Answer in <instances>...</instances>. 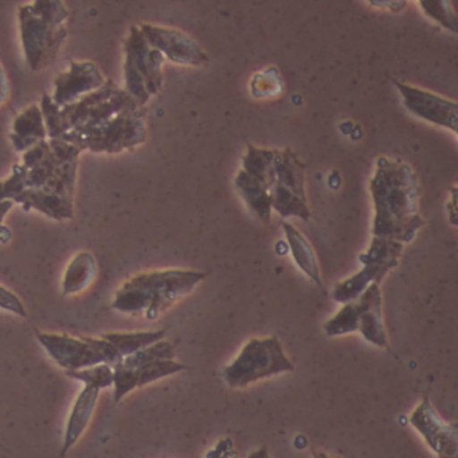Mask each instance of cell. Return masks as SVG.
<instances>
[{"label":"cell","instance_id":"obj_1","mask_svg":"<svg viewBox=\"0 0 458 458\" xmlns=\"http://www.w3.org/2000/svg\"><path fill=\"white\" fill-rule=\"evenodd\" d=\"M369 192L375 208L374 237L402 245L411 242L418 230L426 225L418 214L420 187L414 170L402 160L377 157Z\"/></svg>","mask_w":458,"mask_h":458},{"label":"cell","instance_id":"obj_2","mask_svg":"<svg viewBox=\"0 0 458 458\" xmlns=\"http://www.w3.org/2000/svg\"><path fill=\"white\" fill-rule=\"evenodd\" d=\"M205 277V273L190 269L139 273L116 292L112 308L128 315L143 316L147 320H157L179 300L191 293Z\"/></svg>","mask_w":458,"mask_h":458},{"label":"cell","instance_id":"obj_3","mask_svg":"<svg viewBox=\"0 0 458 458\" xmlns=\"http://www.w3.org/2000/svg\"><path fill=\"white\" fill-rule=\"evenodd\" d=\"M21 38L26 61L33 72L53 63L68 37L69 12L60 0H37L20 7Z\"/></svg>","mask_w":458,"mask_h":458},{"label":"cell","instance_id":"obj_4","mask_svg":"<svg viewBox=\"0 0 458 458\" xmlns=\"http://www.w3.org/2000/svg\"><path fill=\"white\" fill-rule=\"evenodd\" d=\"M146 106L125 109L114 119L90 130L71 131L60 140L79 147L81 151L120 154L133 149L146 141Z\"/></svg>","mask_w":458,"mask_h":458},{"label":"cell","instance_id":"obj_5","mask_svg":"<svg viewBox=\"0 0 458 458\" xmlns=\"http://www.w3.org/2000/svg\"><path fill=\"white\" fill-rule=\"evenodd\" d=\"M292 371H294V364L280 340L269 336L249 340L237 358L225 367L222 377L229 387L243 388L259 380Z\"/></svg>","mask_w":458,"mask_h":458},{"label":"cell","instance_id":"obj_6","mask_svg":"<svg viewBox=\"0 0 458 458\" xmlns=\"http://www.w3.org/2000/svg\"><path fill=\"white\" fill-rule=\"evenodd\" d=\"M125 92L132 96L139 106H146L151 96L163 87L162 66L165 58L162 53L147 44L140 29L132 26L124 44Z\"/></svg>","mask_w":458,"mask_h":458},{"label":"cell","instance_id":"obj_7","mask_svg":"<svg viewBox=\"0 0 458 458\" xmlns=\"http://www.w3.org/2000/svg\"><path fill=\"white\" fill-rule=\"evenodd\" d=\"M410 423L438 458H458L457 423H446L437 414L428 395L410 415Z\"/></svg>","mask_w":458,"mask_h":458},{"label":"cell","instance_id":"obj_8","mask_svg":"<svg viewBox=\"0 0 458 458\" xmlns=\"http://www.w3.org/2000/svg\"><path fill=\"white\" fill-rule=\"evenodd\" d=\"M36 337L50 358L65 372L79 371L104 363L103 356L84 337L77 339L71 335L41 331H36Z\"/></svg>","mask_w":458,"mask_h":458},{"label":"cell","instance_id":"obj_9","mask_svg":"<svg viewBox=\"0 0 458 458\" xmlns=\"http://www.w3.org/2000/svg\"><path fill=\"white\" fill-rule=\"evenodd\" d=\"M394 85L398 88L407 111L425 122L447 128L453 133H457L458 106L455 101L447 100L428 90L402 84V82L394 81Z\"/></svg>","mask_w":458,"mask_h":458},{"label":"cell","instance_id":"obj_10","mask_svg":"<svg viewBox=\"0 0 458 458\" xmlns=\"http://www.w3.org/2000/svg\"><path fill=\"white\" fill-rule=\"evenodd\" d=\"M139 29L147 44L173 63L179 65L200 66L210 60L202 47L182 31L148 23H144Z\"/></svg>","mask_w":458,"mask_h":458},{"label":"cell","instance_id":"obj_11","mask_svg":"<svg viewBox=\"0 0 458 458\" xmlns=\"http://www.w3.org/2000/svg\"><path fill=\"white\" fill-rule=\"evenodd\" d=\"M106 77L95 64L72 61L71 71L61 73L55 80V95L52 100L60 108L76 103L88 93L95 92L106 85Z\"/></svg>","mask_w":458,"mask_h":458},{"label":"cell","instance_id":"obj_12","mask_svg":"<svg viewBox=\"0 0 458 458\" xmlns=\"http://www.w3.org/2000/svg\"><path fill=\"white\" fill-rule=\"evenodd\" d=\"M359 329L364 340L379 348L388 347L383 320L382 292L379 284H371L358 300Z\"/></svg>","mask_w":458,"mask_h":458},{"label":"cell","instance_id":"obj_13","mask_svg":"<svg viewBox=\"0 0 458 458\" xmlns=\"http://www.w3.org/2000/svg\"><path fill=\"white\" fill-rule=\"evenodd\" d=\"M363 267L355 275L340 281L332 292L335 301L340 304L355 301L371 284H380L388 272L398 267V262L379 261V259L359 257Z\"/></svg>","mask_w":458,"mask_h":458},{"label":"cell","instance_id":"obj_14","mask_svg":"<svg viewBox=\"0 0 458 458\" xmlns=\"http://www.w3.org/2000/svg\"><path fill=\"white\" fill-rule=\"evenodd\" d=\"M100 393V388L85 385L80 395L77 396L66 425L65 439L61 450L63 457L77 444L89 426Z\"/></svg>","mask_w":458,"mask_h":458},{"label":"cell","instance_id":"obj_15","mask_svg":"<svg viewBox=\"0 0 458 458\" xmlns=\"http://www.w3.org/2000/svg\"><path fill=\"white\" fill-rule=\"evenodd\" d=\"M73 202L74 199L72 198L63 197L44 189H26L14 200V203L22 205L26 211L34 208L58 222L74 218Z\"/></svg>","mask_w":458,"mask_h":458},{"label":"cell","instance_id":"obj_16","mask_svg":"<svg viewBox=\"0 0 458 458\" xmlns=\"http://www.w3.org/2000/svg\"><path fill=\"white\" fill-rule=\"evenodd\" d=\"M305 168L307 165L300 162L297 155L292 149L277 151L272 171H270V182L273 184L285 187L289 191L296 194L301 199L307 200L305 195ZM270 186V187H272Z\"/></svg>","mask_w":458,"mask_h":458},{"label":"cell","instance_id":"obj_17","mask_svg":"<svg viewBox=\"0 0 458 458\" xmlns=\"http://www.w3.org/2000/svg\"><path fill=\"white\" fill-rule=\"evenodd\" d=\"M117 89V85L114 84V80H108L100 89L95 92L88 93L84 98H80L76 103L71 106H64L60 109L61 127H63L64 135L71 132V131L80 130L84 127L87 123L88 117L92 114L93 109L98 104L106 101V98L114 95V90Z\"/></svg>","mask_w":458,"mask_h":458},{"label":"cell","instance_id":"obj_18","mask_svg":"<svg viewBox=\"0 0 458 458\" xmlns=\"http://www.w3.org/2000/svg\"><path fill=\"white\" fill-rule=\"evenodd\" d=\"M47 138L44 116L38 106H30L15 117L10 139L18 152L25 154L39 141L47 140Z\"/></svg>","mask_w":458,"mask_h":458},{"label":"cell","instance_id":"obj_19","mask_svg":"<svg viewBox=\"0 0 458 458\" xmlns=\"http://www.w3.org/2000/svg\"><path fill=\"white\" fill-rule=\"evenodd\" d=\"M284 233H285L286 241H288L289 249L297 267L318 286L323 289V281L318 270V259H316L315 251L312 246L308 242L307 238L288 222H283Z\"/></svg>","mask_w":458,"mask_h":458},{"label":"cell","instance_id":"obj_20","mask_svg":"<svg viewBox=\"0 0 458 458\" xmlns=\"http://www.w3.org/2000/svg\"><path fill=\"white\" fill-rule=\"evenodd\" d=\"M98 276V264L95 257L89 251H81L77 254L68 269L63 280L64 296L81 293L85 289L89 288Z\"/></svg>","mask_w":458,"mask_h":458},{"label":"cell","instance_id":"obj_21","mask_svg":"<svg viewBox=\"0 0 458 458\" xmlns=\"http://www.w3.org/2000/svg\"><path fill=\"white\" fill-rule=\"evenodd\" d=\"M235 187L241 197L245 200L250 210L261 219L264 224H270L272 219V205H270L269 189L259 183L257 179L241 170L235 178Z\"/></svg>","mask_w":458,"mask_h":458},{"label":"cell","instance_id":"obj_22","mask_svg":"<svg viewBox=\"0 0 458 458\" xmlns=\"http://www.w3.org/2000/svg\"><path fill=\"white\" fill-rule=\"evenodd\" d=\"M167 329H159V331H143V332H109L104 334L103 339L111 343L122 358L133 355L143 348L149 347L154 343L160 342L165 337Z\"/></svg>","mask_w":458,"mask_h":458},{"label":"cell","instance_id":"obj_23","mask_svg":"<svg viewBox=\"0 0 458 458\" xmlns=\"http://www.w3.org/2000/svg\"><path fill=\"white\" fill-rule=\"evenodd\" d=\"M133 108H143V106H139L138 101H136L132 96L128 95L124 89L117 88L111 98H106V101L98 104V106L93 109L84 127L80 128V130H90V128L98 127V125L114 119L116 114H122L125 109Z\"/></svg>","mask_w":458,"mask_h":458},{"label":"cell","instance_id":"obj_24","mask_svg":"<svg viewBox=\"0 0 458 458\" xmlns=\"http://www.w3.org/2000/svg\"><path fill=\"white\" fill-rule=\"evenodd\" d=\"M270 205L272 210L277 211L283 218L289 216H297L302 221H308L310 218V208L307 200L297 197L293 192L289 191L285 187L273 184L269 189Z\"/></svg>","mask_w":458,"mask_h":458},{"label":"cell","instance_id":"obj_25","mask_svg":"<svg viewBox=\"0 0 458 458\" xmlns=\"http://www.w3.org/2000/svg\"><path fill=\"white\" fill-rule=\"evenodd\" d=\"M275 149L257 148V147L249 144L248 152L243 157V171L251 178L257 179L259 183L264 184L267 189H270V171H272L273 162H275Z\"/></svg>","mask_w":458,"mask_h":458},{"label":"cell","instance_id":"obj_26","mask_svg":"<svg viewBox=\"0 0 458 458\" xmlns=\"http://www.w3.org/2000/svg\"><path fill=\"white\" fill-rule=\"evenodd\" d=\"M175 356L176 351L173 343L160 340V342L154 343L149 347L143 348L133 355L123 359V364L128 369H138L146 366V364L152 363V361L174 360Z\"/></svg>","mask_w":458,"mask_h":458},{"label":"cell","instance_id":"obj_27","mask_svg":"<svg viewBox=\"0 0 458 458\" xmlns=\"http://www.w3.org/2000/svg\"><path fill=\"white\" fill-rule=\"evenodd\" d=\"M358 329L359 307L356 300L355 301L343 304L339 312L324 324V332H326L327 336L329 337L352 334V332H358Z\"/></svg>","mask_w":458,"mask_h":458},{"label":"cell","instance_id":"obj_28","mask_svg":"<svg viewBox=\"0 0 458 458\" xmlns=\"http://www.w3.org/2000/svg\"><path fill=\"white\" fill-rule=\"evenodd\" d=\"M186 369H189V367L179 363V361L157 360L146 364V366L140 367V369H135V371L136 377H138L139 388H140L149 385V383L163 379V377L186 371Z\"/></svg>","mask_w":458,"mask_h":458},{"label":"cell","instance_id":"obj_29","mask_svg":"<svg viewBox=\"0 0 458 458\" xmlns=\"http://www.w3.org/2000/svg\"><path fill=\"white\" fill-rule=\"evenodd\" d=\"M66 377L72 379L80 380L87 386L104 388L114 386V369L108 364H98V366L89 367V369H79V371L65 372Z\"/></svg>","mask_w":458,"mask_h":458},{"label":"cell","instance_id":"obj_30","mask_svg":"<svg viewBox=\"0 0 458 458\" xmlns=\"http://www.w3.org/2000/svg\"><path fill=\"white\" fill-rule=\"evenodd\" d=\"M420 7L423 12L431 20L441 23L447 30L457 33V18H455L454 10H453L450 2H441V0H422Z\"/></svg>","mask_w":458,"mask_h":458},{"label":"cell","instance_id":"obj_31","mask_svg":"<svg viewBox=\"0 0 458 458\" xmlns=\"http://www.w3.org/2000/svg\"><path fill=\"white\" fill-rule=\"evenodd\" d=\"M28 189V168L23 165H15L13 174L6 181H0V202L13 200L20 197Z\"/></svg>","mask_w":458,"mask_h":458},{"label":"cell","instance_id":"obj_32","mask_svg":"<svg viewBox=\"0 0 458 458\" xmlns=\"http://www.w3.org/2000/svg\"><path fill=\"white\" fill-rule=\"evenodd\" d=\"M60 106L52 100L49 95L42 96L41 112L44 116L45 128H47L49 140H60L63 139L64 131L61 127Z\"/></svg>","mask_w":458,"mask_h":458},{"label":"cell","instance_id":"obj_33","mask_svg":"<svg viewBox=\"0 0 458 458\" xmlns=\"http://www.w3.org/2000/svg\"><path fill=\"white\" fill-rule=\"evenodd\" d=\"M114 402H120L125 395L131 393V391L139 388L138 377H136L135 369H128L124 364H119V366L114 369Z\"/></svg>","mask_w":458,"mask_h":458},{"label":"cell","instance_id":"obj_34","mask_svg":"<svg viewBox=\"0 0 458 458\" xmlns=\"http://www.w3.org/2000/svg\"><path fill=\"white\" fill-rule=\"evenodd\" d=\"M101 356H103L104 363L108 364L109 367L114 369V367L119 366L123 361L122 355L117 352L116 348L111 344V343L106 342L103 337H90V336H82Z\"/></svg>","mask_w":458,"mask_h":458},{"label":"cell","instance_id":"obj_35","mask_svg":"<svg viewBox=\"0 0 458 458\" xmlns=\"http://www.w3.org/2000/svg\"><path fill=\"white\" fill-rule=\"evenodd\" d=\"M0 308L4 310H9V312L15 313V315L21 316V318H26V316H28L25 305L21 301L20 297L13 293L9 289L4 288V285H0Z\"/></svg>","mask_w":458,"mask_h":458},{"label":"cell","instance_id":"obj_36","mask_svg":"<svg viewBox=\"0 0 458 458\" xmlns=\"http://www.w3.org/2000/svg\"><path fill=\"white\" fill-rule=\"evenodd\" d=\"M13 206H14L13 200H4V202H0V242L2 243H9L10 240L13 238L9 227L4 225V218H6L9 211L12 210Z\"/></svg>","mask_w":458,"mask_h":458},{"label":"cell","instance_id":"obj_37","mask_svg":"<svg viewBox=\"0 0 458 458\" xmlns=\"http://www.w3.org/2000/svg\"><path fill=\"white\" fill-rule=\"evenodd\" d=\"M9 98V84H7V77L4 69L0 66V106Z\"/></svg>","mask_w":458,"mask_h":458},{"label":"cell","instance_id":"obj_38","mask_svg":"<svg viewBox=\"0 0 458 458\" xmlns=\"http://www.w3.org/2000/svg\"><path fill=\"white\" fill-rule=\"evenodd\" d=\"M248 458H270V454L267 446H261L259 449L251 452Z\"/></svg>","mask_w":458,"mask_h":458},{"label":"cell","instance_id":"obj_39","mask_svg":"<svg viewBox=\"0 0 458 458\" xmlns=\"http://www.w3.org/2000/svg\"><path fill=\"white\" fill-rule=\"evenodd\" d=\"M313 458H342V457H332V455L326 454L323 452H313Z\"/></svg>","mask_w":458,"mask_h":458}]
</instances>
